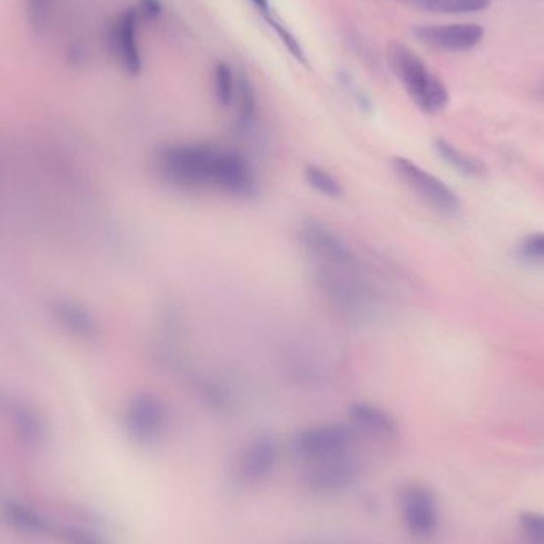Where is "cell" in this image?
Returning a JSON list of instances; mask_svg holds the SVG:
<instances>
[{
  "instance_id": "cell-1",
  "label": "cell",
  "mask_w": 544,
  "mask_h": 544,
  "mask_svg": "<svg viewBox=\"0 0 544 544\" xmlns=\"http://www.w3.org/2000/svg\"><path fill=\"white\" fill-rule=\"evenodd\" d=\"M155 171L183 191H220L233 198L258 195V177L245 156L215 144L177 142L156 150Z\"/></svg>"
},
{
  "instance_id": "cell-2",
  "label": "cell",
  "mask_w": 544,
  "mask_h": 544,
  "mask_svg": "<svg viewBox=\"0 0 544 544\" xmlns=\"http://www.w3.org/2000/svg\"><path fill=\"white\" fill-rule=\"evenodd\" d=\"M320 295L347 325L371 323L379 312V296L365 274L355 269L322 268L315 272Z\"/></svg>"
},
{
  "instance_id": "cell-3",
  "label": "cell",
  "mask_w": 544,
  "mask_h": 544,
  "mask_svg": "<svg viewBox=\"0 0 544 544\" xmlns=\"http://www.w3.org/2000/svg\"><path fill=\"white\" fill-rule=\"evenodd\" d=\"M387 56L393 74L422 112L436 115L447 107V88L411 48L401 42H392L387 48Z\"/></svg>"
},
{
  "instance_id": "cell-4",
  "label": "cell",
  "mask_w": 544,
  "mask_h": 544,
  "mask_svg": "<svg viewBox=\"0 0 544 544\" xmlns=\"http://www.w3.org/2000/svg\"><path fill=\"white\" fill-rule=\"evenodd\" d=\"M355 443V430L342 424H320L299 430L291 439L293 455L320 463L347 455Z\"/></svg>"
},
{
  "instance_id": "cell-5",
  "label": "cell",
  "mask_w": 544,
  "mask_h": 544,
  "mask_svg": "<svg viewBox=\"0 0 544 544\" xmlns=\"http://www.w3.org/2000/svg\"><path fill=\"white\" fill-rule=\"evenodd\" d=\"M171 425V409L166 401L153 393H139L126 408V433L134 443L152 447L167 435Z\"/></svg>"
},
{
  "instance_id": "cell-6",
  "label": "cell",
  "mask_w": 544,
  "mask_h": 544,
  "mask_svg": "<svg viewBox=\"0 0 544 544\" xmlns=\"http://www.w3.org/2000/svg\"><path fill=\"white\" fill-rule=\"evenodd\" d=\"M298 237L304 249L312 258L319 261L322 268L335 269H355L360 268L357 253L350 247L349 242L336 233L320 220L309 218L301 223Z\"/></svg>"
},
{
  "instance_id": "cell-7",
  "label": "cell",
  "mask_w": 544,
  "mask_h": 544,
  "mask_svg": "<svg viewBox=\"0 0 544 544\" xmlns=\"http://www.w3.org/2000/svg\"><path fill=\"white\" fill-rule=\"evenodd\" d=\"M392 166L398 177L405 182L406 187L411 188L430 207L444 215H455L459 212L460 199L443 180L438 179L433 174L422 169L403 156H397Z\"/></svg>"
},
{
  "instance_id": "cell-8",
  "label": "cell",
  "mask_w": 544,
  "mask_h": 544,
  "mask_svg": "<svg viewBox=\"0 0 544 544\" xmlns=\"http://www.w3.org/2000/svg\"><path fill=\"white\" fill-rule=\"evenodd\" d=\"M400 513L408 533L419 541L433 538L439 525L435 493L424 484H408L400 492Z\"/></svg>"
},
{
  "instance_id": "cell-9",
  "label": "cell",
  "mask_w": 544,
  "mask_h": 544,
  "mask_svg": "<svg viewBox=\"0 0 544 544\" xmlns=\"http://www.w3.org/2000/svg\"><path fill=\"white\" fill-rule=\"evenodd\" d=\"M139 21L137 8H126L117 16L109 32L110 50L118 64L131 77H137L142 72V55L137 40Z\"/></svg>"
},
{
  "instance_id": "cell-10",
  "label": "cell",
  "mask_w": 544,
  "mask_h": 544,
  "mask_svg": "<svg viewBox=\"0 0 544 544\" xmlns=\"http://www.w3.org/2000/svg\"><path fill=\"white\" fill-rule=\"evenodd\" d=\"M414 35L427 47L449 53H462L481 43L484 27L475 23L419 26L414 29Z\"/></svg>"
},
{
  "instance_id": "cell-11",
  "label": "cell",
  "mask_w": 544,
  "mask_h": 544,
  "mask_svg": "<svg viewBox=\"0 0 544 544\" xmlns=\"http://www.w3.org/2000/svg\"><path fill=\"white\" fill-rule=\"evenodd\" d=\"M358 467L344 457L314 463L304 475V486L315 495H338L350 489L358 479Z\"/></svg>"
},
{
  "instance_id": "cell-12",
  "label": "cell",
  "mask_w": 544,
  "mask_h": 544,
  "mask_svg": "<svg viewBox=\"0 0 544 544\" xmlns=\"http://www.w3.org/2000/svg\"><path fill=\"white\" fill-rule=\"evenodd\" d=\"M279 460V444L271 435H260L250 441L242 452L237 476L244 484L252 486L269 478Z\"/></svg>"
},
{
  "instance_id": "cell-13",
  "label": "cell",
  "mask_w": 544,
  "mask_h": 544,
  "mask_svg": "<svg viewBox=\"0 0 544 544\" xmlns=\"http://www.w3.org/2000/svg\"><path fill=\"white\" fill-rule=\"evenodd\" d=\"M349 417L352 428L371 438L390 439L397 435L398 425L389 412L381 406L357 401L349 406Z\"/></svg>"
},
{
  "instance_id": "cell-14",
  "label": "cell",
  "mask_w": 544,
  "mask_h": 544,
  "mask_svg": "<svg viewBox=\"0 0 544 544\" xmlns=\"http://www.w3.org/2000/svg\"><path fill=\"white\" fill-rule=\"evenodd\" d=\"M53 312L58 322L67 328L72 335L85 339H91L97 335V323L93 315L77 303L59 301L53 306Z\"/></svg>"
},
{
  "instance_id": "cell-15",
  "label": "cell",
  "mask_w": 544,
  "mask_h": 544,
  "mask_svg": "<svg viewBox=\"0 0 544 544\" xmlns=\"http://www.w3.org/2000/svg\"><path fill=\"white\" fill-rule=\"evenodd\" d=\"M234 102H236V126L242 133H247L257 121L258 102L255 88L245 74H241L236 78Z\"/></svg>"
},
{
  "instance_id": "cell-16",
  "label": "cell",
  "mask_w": 544,
  "mask_h": 544,
  "mask_svg": "<svg viewBox=\"0 0 544 544\" xmlns=\"http://www.w3.org/2000/svg\"><path fill=\"white\" fill-rule=\"evenodd\" d=\"M4 516H5V521L21 533L40 535V533H47L51 530V524L47 517H43L39 511L23 503H16V501L8 503L4 508Z\"/></svg>"
},
{
  "instance_id": "cell-17",
  "label": "cell",
  "mask_w": 544,
  "mask_h": 544,
  "mask_svg": "<svg viewBox=\"0 0 544 544\" xmlns=\"http://www.w3.org/2000/svg\"><path fill=\"white\" fill-rule=\"evenodd\" d=\"M436 15H468L489 7L490 0H397Z\"/></svg>"
},
{
  "instance_id": "cell-18",
  "label": "cell",
  "mask_w": 544,
  "mask_h": 544,
  "mask_svg": "<svg viewBox=\"0 0 544 544\" xmlns=\"http://www.w3.org/2000/svg\"><path fill=\"white\" fill-rule=\"evenodd\" d=\"M10 416L13 419L16 435L23 439V443L39 444L45 435L43 422L39 414L29 406L16 405L10 408Z\"/></svg>"
},
{
  "instance_id": "cell-19",
  "label": "cell",
  "mask_w": 544,
  "mask_h": 544,
  "mask_svg": "<svg viewBox=\"0 0 544 544\" xmlns=\"http://www.w3.org/2000/svg\"><path fill=\"white\" fill-rule=\"evenodd\" d=\"M435 148L438 155L441 156L446 163L451 164L454 169H457L462 174L473 175V177H479V175L486 174L484 163H481L478 158L463 153L462 150L449 144L447 140H436Z\"/></svg>"
},
{
  "instance_id": "cell-20",
  "label": "cell",
  "mask_w": 544,
  "mask_h": 544,
  "mask_svg": "<svg viewBox=\"0 0 544 544\" xmlns=\"http://www.w3.org/2000/svg\"><path fill=\"white\" fill-rule=\"evenodd\" d=\"M304 179L309 187L314 188L322 196L338 199L344 195L341 182L336 179L333 174H330L327 169L320 167L317 164H307L304 167Z\"/></svg>"
},
{
  "instance_id": "cell-21",
  "label": "cell",
  "mask_w": 544,
  "mask_h": 544,
  "mask_svg": "<svg viewBox=\"0 0 544 544\" xmlns=\"http://www.w3.org/2000/svg\"><path fill=\"white\" fill-rule=\"evenodd\" d=\"M214 91L220 107L228 109L233 105L236 97V75L226 63H217L214 69Z\"/></svg>"
},
{
  "instance_id": "cell-22",
  "label": "cell",
  "mask_w": 544,
  "mask_h": 544,
  "mask_svg": "<svg viewBox=\"0 0 544 544\" xmlns=\"http://www.w3.org/2000/svg\"><path fill=\"white\" fill-rule=\"evenodd\" d=\"M266 23L271 27L272 31L276 32V35L279 37L282 45L287 48V51L291 55V58L298 61V63L307 66V56H306L303 45H301V42L298 40L295 34L290 31L277 16H272L269 19H266Z\"/></svg>"
},
{
  "instance_id": "cell-23",
  "label": "cell",
  "mask_w": 544,
  "mask_h": 544,
  "mask_svg": "<svg viewBox=\"0 0 544 544\" xmlns=\"http://www.w3.org/2000/svg\"><path fill=\"white\" fill-rule=\"evenodd\" d=\"M519 525L525 541L529 544H544V516L540 513H524Z\"/></svg>"
},
{
  "instance_id": "cell-24",
  "label": "cell",
  "mask_w": 544,
  "mask_h": 544,
  "mask_svg": "<svg viewBox=\"0 0 544 544\" xmlns=\"http://www.w3.org/2000/svg\"><path fill=\"white\" fill-rule=\"evenodd\" d=\"M53 0H26V16L35 31H42L48 23Z\"/></svg>"
},
{
  "instance_id": "cell-25",
  "label": "cell",
  "mask_w": 544,
  "mask_h": 544,
  "mask_svg": "<svg viewBox=\"0 0 544 544\" xmlns=\"http://www.w3.org/2000/svg\"><path fill=\"white\" fill-rule=\"evenodd\" d=\"M519 257L533 261V263H544V234H530L522 239L519 247Z\"/></svg>"
},
{
  "instance_id": "cell-26",
  "label": "cell",
  "mask_w": 544,
  "mask_h": 544,
  "mask_svg": "<svg viewBox=\"0 0 544 544\" xmlns=\"http://www.w3.org/2000/svg\"><path fill=\"white\" fill-rule=\"evenodd\" d=\"M137 12L140 18H145L148 21H155L161 18L164 13V5L161 0H139Z\"/></svg>"
},
{
  "instance_id": "cell-27",
  "label": "cell",
  "mask_w": 544,
  "mask_h": 544,
  "mask_svg": "<svg viewBox=\"0 0 544 544\" xmlns=\"http://www.w3.org/2000/svg\"><path fill=\"white\" fill-rule=\"evenodd\" d=\"M66 61L72 67H78V66L85 64L86 48L82 43H78V42L70 43L69 47L66 48Z\"/></svg>"
},
{
  "instance_id": "cell-28",
  "label": "cell",
  "mask_w": 544,
  "mask_h": 544,
  "mask_svg": "<svg viewBox=\"0 0 544 544\" xmlns=\"http://www.w3.org/2000/svg\"><path fill=\"white\" fill-rule=\"evenodd\" d=\"M67 535H69L70 541L74 544H101L96 538L91 537L89 533H85V532L72 530Z\"/></svg>"
},
{
  "instance_id": "cell-29",
  "label": "cell",
  "mask_w": 544,
  "mask_h": 544,
  "mask_svg": "<svg viewBox=\"0 0 544 544\" xmlns=\"http://www.w3.org/2000/svg\"><path fill=\"white\" fill-rule=\"evenodd\" d=\"M250 4L253 5V7L257 8L258 13L263 16L266 19H269L274 15V12H272L271 4H269V0H250Z\"/></svg>"
},
{
  "instance_id": "cell-30",
  "label": "cell",
  "mask_w": 544,
  "mask_h": 544,
  "mask_svg": "<svg viewBox=\"0 0 544 544\" xmlns=\"http://www.w3.org/2000/svg\"><path fill=\"white\" fill-rule=\"evenodd\" d=\"M540 94L543 96V99H544V82H543V85H541V88H540Z\"/></svg>"
}]
</instances>
